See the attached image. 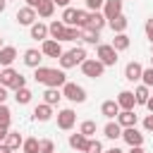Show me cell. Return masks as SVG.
Here are the masks:
<instances>
[{"label": "cell", "instance_id": "1", "mask_svg": "<svg viewBox=\"0 0 153 153\" xmlns=\"http://www.w3.org/2000/svg\"><path fill=\"white\" fill-rule=\"evenodd\" d=\"M33 79L38 84H45V88H62L67 84L65 69H53V67H43V65L33 69Z\"/></svg>", "mask_w": 153, "mask_h": 153}, {"label": "cell", "instance_id": "2", "mask_svg": "<svg viewBox=\"0 0 153 153\" xmlns=\"http://www.w3.org/2000/svg\"><path fill=\"white\" fill-rule=\"evenodd\" d=\"M0 86L19 91V88H24V86H26V76H24L22 72H17L14 67H5V69H2V74H0Z\"/></svg>", "mask_w": 153, "mask_h": 153}, {"label": "cell", "instance_id": "3", "mask_svg": "<svg viewBox=\"0 0 153 153\" xmlns=\"http://www.w3.org/2000/svg\"><path fill=\"white\" fill-rule=\"evenodd\" d=\"M60 91H62V98H67L69 103H76V105H79V103L86 100V88L79 86V84H74V81H67Z\"/></svg>", "mask_w": 153, "mask_h": 153}, {"label": "cell", "instance_id": "4", "mask_svg": "<svg viewBox=\"0 0 153 153\" xmlns=\"http://www.w3.org/2000/svg\"><path fill=\"white\" fill-rule=\"evenodd\" d=\"M79 67H81V74L88 76V79H100L103 72H105V65H103L98 57H88V60H84Z\"/></svg>", "mask_w": 153, "mask_h": 153}, {"label": "cell", "instance_id": "5", "mask_svg": "<svg viewBox=\"0 0 153 153\" xmlns=\"http://www.w3.org/2000/svg\"><path fill=\"white\" fill-rule=\"evenodd\" d=\"M96 57L105 65V67H115L117 65V50L110 45V43H100L96 48Z\"/></svg>", "mask_w": 153, "mask_h": 153}, {"label": "cell", "instance_id": "6", "mask_svg": "<svg viewBox=\"0 0 153 153\" xmlns=\"http://www.w3.org/2000/svg\"><path fill=\"white\" fill-rule=\"evenodd\" d=\"M14 19H17V24H19V26H33V24H36V19H38V14H36V10H33V7L24 5V7H19V10H17Z\"/></svg>", "mask_w": 153, "mask_h": 153}, {"label": "cell", "instance_id": "7", "mask_svg": "<svg viewBox=\"0 0 153 153\" xmlns=\"http://www.w3.org/2000/svg\"><path fill=\"white\" fill-rule=\"evenodd\" d=\"M74 124H76V112H74L72 108H62V110L57 112V129L69 131Z\"/></svg>", "mask_w": 153, "mask_h": 153}, {"label": "cell", "instance_id": "8", "mask_svg": "<svg viewBox=\"0 0 153 153\" xmlns=\"http://www.w3.org/2000/svg\"><path fill=\"white\" fill-rule=\"evenodd\" d=\"M41 53H43V57H55V60H60L65 50H62V43H60V41L48 38V41L41 43Z\"/></svg>", "mask_w": 153, "mask_h": 153}, {"label": "cell", "instance_id": "9", "mask_svg": "<svg viewBox=\"0 0 153 153\" xmlns=\"http://www.w3.org/2000/svg\"><path fill=\"white\" fill-rule=\"evenodd\" d=\"M122 139H124V143H127L129 148H134V146H143V134H141L136 127H127V129H122Z\"/></svg>", "mask_w": 153, "mask_h": 153}, {"label": "cell", "instance_id": "10", "mask_svg": "<svg viewBox=\"0 0 153 153\" xmlns=\"http://www.w3.org/2000/svg\"><path fill=\"white\" fill-rule=\"evenodd\" d=\"M22 60H24V65H26V67L36 69V67H41V62H43V53H41L38 48H26Z\"/></svg>", "mask_w": 153, "mask_h": 153}, {"label": "cell", "instance_id": "11", "mask_svg": "<svg viewBox=\"0 0 153 153\" xmlns=\"http://www.w3.org/2000/svg\"><path fill=\"white\" fill-rule=\"evenodd\" d=\"M122 7H124V0H105L100 12L105 14V19H115V17L122 14Z\"/></svg>", "mask_w": 153, "mask_h": 153}, {"label": "cell", "instance_id": "12", "mask_svg": "<svg viewBox=\"0 0 153 153\" xmlns=\"http://www.w3.org/2000/svg\"><path fill=\"white\" fill-rule=\"evenodd\" d=\"M141 74H143V67H141V62H136V60H131V62H127V67H124V79L127 81H141Z\"/></svg>", "mask_w": 153, "mask_h": 153}, {"label": "cell", "instance_id": "13", "mask_svg": "<svg viewBox=\"0 0 153 153\" xmlns=\"http://www.w3.org/2000/svg\"><path fill=\"white\" fill-rule=\"evenodd\" d=\"M117 105H120V110H134V105H136V98H134V91H120L117 93Z\"/></svg>", "mask_w": 153, "mask_h": 153}, {"label": "cell", "instance_id": "14", "mask_svg": "<svg viewBox=\"0 0 153 153\" xmlns=\"http://www.w3.org/2000/svg\"><path fill=\"white\" fill-rule=\"evenodd\" d=\"M33 120L36 122H50L53 120V105H48V103H38L36 108H33Z\"/></svg>", "mask_w": 153, "mask_h": 153}, {"label": "cell", "instance_id": "15", "mask_svg": "<svg viewBox=\"0 0 153 153\" xmlns=\"http://www.w3.org/2000/svg\"><path fill=\"white\" fill-rule=\"evenodd\" d=\"M103 136L110 139V141L122 139V127H120V122H117V120H108V124L103 127Z\"/></svg>", "mask_w": 153, "mask_h": 153}, {"label": "cell", "instance_id": "16", "mask_svg": "<svg viewBox=\"0 0 153 153\" xmlns=\"http://www.w3.org/2000/svg\"><path fill=\"white\" fill-rule=\"evenodd\" d=\"M29 31H31V38L33 41H48L50 38V33H48V24H43V22H36L33 26H29Z\"/></svg>", "mask_w": 153, "mask_h": 153}, {"label": "cell", "instance_id": "17", "mask_svg": "<svg viewBox=\"0 0 153 153\" xmlns=\"http://www.w3.org/2000/svg\"><path fill=\"white\" fill-rule=\"evenodd\" d=\"M117 122H120V127H122V129H127V127H136L139 117H136V112H134V110H120Z\"/></svg>", "mask_w": 153, "mask_h": 153}, {"label": "cell", "instance_id": "18", "mask_svg": "<svg viewBox=\"0 0 153 153\" xmlns=\"http://www.w3.org/2000/svg\"><path fill=\"white\" fill-rule=\"evenodd\" d=\"M67 143H69V148H74V151H79V153H84V151H86V146H88V139H86L81 131H76V134H69Z\"/></svg>", "mask_w": 153, "mask_h": 153}, {"label": "cell", "instance_id": "19", "mask_svg": "<svg viewBox=\"0 0 153 153\" xmlns=\"http://www.w3.org/2000/svg\"><path fill=\"white\" fill-rule=\"evenodd\" d=\"M17 60V48L14 45H5L2 50H0V67L5 69V67H12V62Z\"/></svg>", "mask_w": 153, "mask_h": 153}, {"label": "cell", "instance_id": "20", "mask_svg": "<svg viewBox=\"0 0 153 153\" xmlns=\"http://www.w3.org/2000/svg\"><path fill=\"white\" fill-rule=\"evenodd\" d=\"M65 24H62V19H53L50 24H48V33H50V38L53 41H60L62 43V36H65Z\"/></svg>", "mask_w": 153, "mask_h": 153}, {"label": "cell", "instance_id": "21", "mask_svg": "<svg viewBox=\"0 0 153 153\" xmlns=\"http://www.w3.org/2000/svg\"><path fill=\"white\" fill-rule=\"evenodd\" d=\"M100 115H103L105 120H117V115H120L117 100H105V103L100 105Z\"/></svg>", "mask_w": 153, "mask_h": 153}, {"label": "cell", "instance_id": "22", "mask_svg": "<svg viewBox=\"0 0 153 153\" xmlns=\"http://www.w3.org/2000/svg\"><path fill=\"white\" fill-rule=\"evenodd\" d=\"M105 24H108V19L103 12H88V29L91 31H100Z\"/></svg>", "mask_w": 153, "mask_h": 153}, {"label": "cell", "instance_id": "23", "mask_svg": "<svg viewBox=\"0 0 153 153\" xmlns=\"http://www.w3.org/2000/svg\"><path fill=\"white\" fill-rule=\"evenodd\" d=\"M108 26L112 29V33H127V26H129V19L124 14L115 17V19H108Z\"/></svg>", "mask_w": 153, "mask_h": 153}, {"label": "cell", "instance_id": "24", "mask_svg": "<svg viewBox=\"0 0 153 153\" xmlns=\"http://www.w3.org/2000/svg\"><path fill=\"white\" fill-rule=\"evenodd\" d=\"M5 143L12 148V151H19L22 146H24V136L19 134V131H14V129H10L7 131V139H5Z\"/></svg>", "mask_w": 153, "mask_h": 153}, {"label": "cell", "instance_id": "25", "mask_svg": "<svg viewBox=\"0 0 153 153\" xmlns=\"http://www.w3.org/2000/svg\"><path fill=\"white\" fill-rule=\"evenodd\" d=\"M60 100H62V91H60V88H45V91H43V103H48V105L55 108Z\"/></svg>", "mask_w": 153, "mask_h": 153}, {"label": "cell", "instance_id": "26", "mask_svg": "<svg viewBox=\"0 0 153 153\" xmlns=\"http://www.w3.org/2000/svg\"><path fill=\"white\" fill-rule=\"evenodd\" d=\"M81 41L86 43V45H100V31H91V29H84L81 31Z\"/></svg>", "mask_w": 153, "mask_h": 153}, {"label": "cell", "instance_id": "27", "mask_svg": "<svg viewBox=\"0 0 153 153\" xmlns=\"http://www.w3.org/2000/svg\"><path fill=\"white\" fill-rule=\"evenodd\" d=\"M134 98H136V105H146L148 98H151V88L143 86V84H139V86L134 88Z\"/></svg>", "mask_w": 153, "mask_h": 153}, {"label": "cell", "instance_id": "28", "mask_svg": "<svg viewBox=\"0 0 153 153\" xmlns=\"http://www.w3.org/2000/svg\"><path fill=\"white\" fill-rule=\"evenodd\" d=\"M53 12H55V2H53V0H43V2L36 7V14H38L41 19H48V17H53Z\"/></svg>", "mask_w": 153, "mask_h": 153}, {"label": "cell", "instance_id": "29", "mask_svg": "<svg viewBox=\"0 0 153 153\" xmlns=\"http://www.w3.org/2000/svg\"><path fill=\"white\" fill-rule=\"evenodd\" d=\"M129 43H131V41H129V36H127V33H115V38H112V43H110V45H112L117 53H122V50H127V48H129Z\"/></svg>", "mask_w": 153, "mask_h": 153}, {"label": "cell", "instance_id": "30", "mask_svg": "<svg viewBox=\"0 0 153 153\" xmlns=\"http://www.w3.org/2000/svg\"><path fill=\"white\" fill-rule=\"evenodd\" d=\"M60 19H62L65 26H76V7H65Z\"/></svg>", "mask_w": 153, "mask_h": 153}, {"label": "cell", "instance_id": "31", "mask_svg": "<svg viewBox=\"0 0 153 153\" xmlns=\"http://www.w3.org/2000/svg\"><path fill=\"white\" fill-rule=\"evenodd\" d=\"M31 98H33V93H31V88H19V91H14V100H17V105H29L31 103Z\"/></svg>", "mask_w": 153, "mask_h": 153}, {"label": "cell", "instance_id": "32", "mask_svg": "<svg viewBox=\"0 0 153 153\" xmlns=\"http://www.w3.org/2000/svg\"><path fill=\"white\" fill-rule=\"evenodd\" d=\"M22 153H41V139H24V146H22Z\"/></svg>", "mask_w": 153, "mask_h": 153}, {"label": "cell", "instance_id": "33", "mask_svg": "<svg viewBox=\"0 0 153 153\" xmlns=\"http://www.w3.org/2000/svg\"><path fill=\"white\" fill-rule=\"evenodd\" d=\"M10 124H12V110L7 108V103H0V127L10 129Z\"/></svg>", "mask_w": 153, "mask_h": 153}, {"label": "cell", "instance_id": "34", "mask_svg": "<svg viewBox=\"0 0 153 153\" xmlns=\"http://www.w3.org/2000/svg\"><path fill=\"white\" fill-rule=\"evenodd\" d=\"M96 129H98V127H96V122H93V120H84V122L79 124V131H81V134H84L86 139H93Z\"/></svg>", "mask_w": 153, "mask_h": 153}, {"label": "cell", "instance_id": "35", "mask_svg": "<svg viewBox=\"0 0 153 153\" xmlns=\"http://www.w3.org/2000/svg\"><path fill=\"white\" fill-rule=\"evenodd\" d=\"M60 62V69H72V67H76V60H74V55L67 50V53H62V57L57 60Z\"/></svg>", "mask_w": 153, "mask_h": 153}, {"label": "cell", "instance_id": "36", "mask_svg": "<svg viewBox=\"0 0 153 153\" xmlns=\"http://www.w3.org/2000/svg\"><path fill=\"white\" fill-rule=\"evenodd\" d=\"M76 29H88V10H76Z\"/></svg>", "mask_w": 153, "mask_h": 153}, {"label": "cell", "instance_id": "37", "mask_svg": "<svg viewBox=\"0 0 153 153\" xmlns=\"http://www.w3.org/2000/svg\"><path fill=\"white\" fill-rule=\"evenodd\" d=\"M76 38H81V29H76V26H67L62 41H76Z\"/></svg>", "mask_w": 153, "mask_h": 153}, {"label": "cell", "instance_id": "38", "mask_svg": "<svg viewBox=\"0 0 153 153\" xmlns=\"http://www.w3.org/2000/svg\"><path fill=\"white\" fill-rule=\"evenodd\" d=\"M105 148H103V143L98 141V139H88V146H86V151L84 153H103Z\"/></svg>", "mask_w": 153, "mask_h": 153}, {"label": "cell", "instance_id": "39", "mask_svg": "<svg viewBox=\"0 0 153 153\" xmlns=\"http://www.w3.org/2000/svg\"><path fill=\"white\" fill-rule=\"evenodd\" d=\"M141 84L143 86H153V67H143V74H141Z\"/></svg>", "mask_w": 153, "mask_h": 153}, {"label": "cell", "instance_id": "40", "mask_svg": "<svg viewBox=\"0 0 153 153\" xmlns=\"http://www.w3.org/2000/svg\"><path fill=\"white\" fill-rule=\"evenodd\" d=\"M69 53L74 55V60H76V65H81L84 60H88V57H86V48H81V45H79V48H72Z\"/></svg>", "mask_w": 153, "mask_h": 153}, {"label": "cell", "instance_id": "41", "mask_svg": "<svg viewBox=\"0 0 153 153\" xmlns=\"http://www.w3.org/2000/svg\"><path fill=\"white\" fill-rule=\"evenodd\" d=\"M84 2H86V10L88 12H100L103 5H105V0H84Z\"/></svg>", "mask_w": 153, "mask_h": 153}, {"label": "cell", "instance_id": "42", "mask_svg": "<svg viewBox=\"0 0 153 153\" xmlns=\"http://www.w3.org/2000/svg\"><path fill=\"white\" fill-rule=\"evenodd\" d=\"M41 153H55V141L53 139H41Z\"/></svg>", "mask_w": 153, "mask_h": 153}, {"label": "cell", "instance_id": "43", "mask_svg": "<svg viewBox=\"0 0 153 153\" xmlns=\"http://www.w3.org/2000/svg\"><path fill=\"white\" fill-rule=\"evenodd\" d=\"M143 31H146V38L153 43V17H148V19H146V24H143Z\"/></svg>", "mask_w": 153, "mask_h": 153}, {"label": "cell", "instance_id": "44", "mask_svg": "<svg viewBox=\"0 0 153 153\" xmlns=\"http://www.w3.org/2000/svg\"><path fill=\"white\" fill-rule=\"evenodd\" d=\"M143 129H146V131H153V112L143 117Z\"/></svg>", "mask_w": 153, "mask_h": 153}, {"label": "cell", "instance_id": "45", "mask_svg": "<svg viewBox=\"0 0 153 153\" xmlns=\"http://www.w3.org/2000/svg\"><path fill=\"white\" fill-rule=\"evenodd\" d=\"M10 98V88H5V86H0V103H5Z\"/></svg>", "mask_w": 153, "mask_h": 153}, {"label": "cell", "instance_id": "46", "mask_svg": "<svg viewBox=\"0 0 153 153\" xmlns=\"http://www.w3.org/2000/svg\"><path fill=\"white\" fill-rule=\"evenodd\" d=\"M53 2H55V7H62V10L69 7V0H53Z\"/></svg>", "mask_w": 153, "mask_h": 153}, {"label": "cell", "instance_id": "47", "mask_svg": "<svg viewBox=\"0 0 153 153\" xmlns=\"http://www.w3.org/2000/svg\"><path fill=\"white\" fill-rule=\"evenodd\" d=\"M0 153H14V151H12L7 143H0Z\"/></svg>", "mask_w": 153, "mask_h": 153}, {"label": "cell", "instance_id": "48", "mask_svg": "<svg viewBox=\"0 0 153 153\" xmlns=\"http://www.w3.org/2000/svg\"><path fill=\"white\" fill-rule=\"evenodd\" d=\"M7 131H10V129H2V127H0V143H5V139H7Z\"/></svg>", "mask_w": 153, "mask_h": 153}, {"label": "cell", "instance_id": "49", "mask_svg": "<svg viewBox=\"0 0 153 153\" xmlns=\"http://www.w3.org/2000/svg\"><path fill=\"white\" fill-rule=\"evenodd\" d=\"M41 2H43V0H26V5H29V7H33V10H36Z\"/></svg>", "mask_w": 153, "mask_h": 153}, {"label": "cell", "instance_id": "50", "mask_svg": "<svg viewBox=\"0 0 153 153\" xmlns=\"http://www.w3.org/2000/svg\"><path fill=\"white\" fill-rule=\"evenodd\" d=\"M103 153H124V151L117 148V146H112V148H108V151H103Z\"/></svg>", "mask_w": 153, "mask_h": 153}, {"label": "cell", "instance_id": "51", "mask_svg": "<svg viewBox=\"0 0 153 153\" xmlns=\"http://www.w3.org/2000/svg\"><path fill=\"white\" fill-rule=\"evenodd\" d=\"M129 153H146V151H143V146H134V148H129Z\"/></svg>", "mask_w": 153, "mask_h": 153}, {"label": "cell", "instance_id": "52", "mask_svg": "<svg viewBox=\"0 0 153 153\" xmlns=\"http://www.w3.org/2000/svg\"><path fill=\"white\" fill-rule=\"evenodd\" d=\"M146 108H148V112H153V96L148 98V103H146Z\"/></svg>", "mask_w": 153, "mask_h": 153}, {"label": "cell", "instance_id": "53", "mask_svg": "<svg viewBox=\"0 0 153 153\" xmlns=\"http://www.w3.org/2000/svg\"><path fill=\"white\" fill-rule=\"evenodd\" d=\"M5 7H7V0H0V14L5 12Z\"/></svg>", "mask_w": 153, "mask_h": 153}, {"label": "cell", "instance_id": "54", "mask_svg": "<svg viewBox=\"0 0 153 153\" xmlns=\"http://www.w3.org/2000/svg\"><path fill=\"white\" fill-rule=\"evenodd\" d=\"M2 48H5V43H2V36H0V50H2Z\"/></svg>", "mask_w": 153, "mask_h": 153}, {"label": "cell", "instance_id": "55", "mask_svg": "<svg viewBox=\"0 0 153 153\" xmlns=\"http://www.w3.org/2000/svg\"><path fill=\"white\" fill-rule=\"evenodd\" d=\"M151 67H153V55H151Z\"/></svg>", "mask_w": 153, "mask_h": 153}, {"label": "cell", "instance_id": "56", "mask_svg": "<svg viewBox=\"0 0 153 153\" xmlns=\"http://www.w3.org/2000/svg\"><path fill=\"white\" fill-rule=\"evenodd\" d=\"M151 50H153V43H151Z\"/></svg>", "mask_w": 153, "mask_h": 153}, {"label": "cell", "instance_id": "57", "mask_svg": "<svg viewBox=\"0 0 153 153\" xmlns=\"http://www.w3.org/2000/svg\"><path fill=\"white\" fill-rule=\"evenodd\" d=\"M0 74H2V67H0Z\"/></svg>", "mask_w": 153, "mask_h": 153}, {"label": "cell", "instance_id": "58", "mask_svg": "<svg viewBox=\"0 0 153 153\" xmlns=\"http://www.w3.org/2000/svg\"><path fill=\"white\" fill-rule=\"evenodd\" d=\"M7 2H12V0H7Z\"/></svg>", "mask_w": 153, "mask_h": 153}]
</instances>
